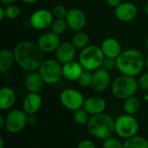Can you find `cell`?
Here are the masks:
<instances>
[{
    "label": "cell",
    "mask_w": 148,
    "mask_h": 148,
    "mask_svg": "<svg viewBox=\"0 0 148 148\" xmlns=\"http://www.w3.org/2000/svg\"><path fill=\"white\" fill-rule=\"evenodd\" d=\"M55 16L47 9H40L34 11L29 17V23L32 28L37 30L45 29L50 27Z\"/></svg>",
    "instance_id": "30bf717a"
},
{
    "label": "cell",
    "mask_w": 148,
    "mask_h": 148,
    "mask_svg": "<svg viewBox=\"0 0 148 148\" xmlns=\"http://www.w3.org/2000/svg\"><path fill=\"white\" fill-rule=\"evenodd\" d=\"M123 148H148V140L142 136L135 135L125 140Z\"/></svg>",
    "instance_id": "d4e9b609"
},
{
    "label": "cell",
    "mask_w": 148,
    "mask_h": 148,
    "mask_svg": "<svg viewBox=\"0 0 148 148\" xmlns=\"http://www.w3.org/2000/svg\"><path fill=\"white\" fill-rule=\"evenodd\" d=\"M146 47L148 49V37L147 38V40H146Z\"/></svg>",
    "instance_id": "7bdbcfd3"
},
{
    "label": "cell",
    "mask_w": 148,
    "mask_h": 148,
    "mask_svg": "<svg viewBox=\"0 0 148 148\" xmlns=\"http://www.w3.org/2000/svg\"><path fill=\"white\" fill-rule=\"evenodd\" d=\"M36 43L44 53H51L56 52L62 42L59 35L49 31L42 34Z\"/></svg>",
    "instance_id": "7c38bea8"
},
{
    "label": "cell",
    "mask_w": 148,
    "mask_h": 148,
    "mask_svg": "<svg viewBox=\"0 0 148 148\" xmlns=\"http://www.w3.org/2000/svg\"><path fill=\"white\" fill-rule=\"evenodd\" d=\"M67 28L69 27L65 18H55L50 25L51 31L59 36L62 35L66 31Z\"/></svg>",
    "instance_id": "484cf974"
},
{
    "label": "cell",
    "mask_w": 148,
    "mask_h": 148,
    "mask_svg": "<svg viewBox=\"0 0 148 148\" xmlns=\"http://www.w3.org/2000/svg\"><path fill=\"white\" fill-rule=\"evenodd\" d=\"M108 5L111 8H117L121 3V0H106Z\"/></svg>",
    "instance_id": "e575fe53"
},
{
    "label": "cell",
    "mask_w": 148,
    "mask_h": 148,
    "mask_svg": "<svg viewBox=\"0 0 148 148\" xmlns=\"http://www.w3.org/2000/svg\"><path fill=\"white\" fill-rule=\"evenodd\" d=\"M146 67H147V69H148V55L147 56V58H146Z\"/></svg>",
    "instance_id": "b9f144b4"
},
{
    "label": "cell",
    "mask_w": 148,
    "mask_h": 148,
    "mask_svg": "<svg viewBox=\"0 0 148 148\" xmlns=\"http://www.w3.org/2000/svg\"><path fill=\"white\" fill-rule=\"evenodd\" d=\"M105 56L101 49L96 45H88L79 55V62L84 69L91 72L101 68Z\"/></svg>",
    "instance_id": "5b68a950"
},
{
    "label": "cell",
    "mask_w": 148,
    "mask_h": 148,
    "mask_svg": "<svg viewBox=\"0 0 148 148\" xmlns=\"http://www.w3.org/2000/svg\"><path fill=\"white\" fill-rule=\"evenodd\" d=\"M84 69L79 62L72 61L62 65V77L68 81H78Z\"/></svg>",
    "instance_id": "ac0fdd59"
},
{
    "label": "cell",
    "mask_w": 148,
    "mask_h": 148,
    "mask_svg": "<svg viewBox=\"0 0 148 148\" xmlns=\"http://www.w3.org/2000/svg\"><path fill=\"white\" fill-rule=\"evenodd\" d=\"M111 83V75L109 71L100 68L93 72V79L91 88L97 93L105 91Z\"/></svg>",
    "instance_id": "4fadbf2b"
},
{
    "label": "cell",
    "mask_w": 148,
    "mask_h": 148,
    "mask_svg": "<svg viewBox=\"0 0 148 148\" xmlns=\"http://www.w3.org/2000/svg\"><path fill=\"white\" fill-rule=\"evenodd\" d=\"M101 49L105 57L114 58V59H116L122 52L121 43L119 42L118 40L113 37H108L103 40L101 45Z\"/></svg>",
    "instance_id": "e0dca14e"
},
{
    "label": "cell",
    "mask_w": 148,
    "mask_h": 148,
    "mask_svg": "<svg viewBox=\"0 0 148 148\" xmlns=\"http://www.w3.org/2000/svg\"><path fill=\"white\" fill-rule=\"evenodd\" d=\"M138 80L134 76L121 75L116 77L111 85L112 94L120 100H125L134 96L139 89Z\"/></svg>",
    "instance_id": "277c9868"
},
{
    "label": "cell",
    "mask_w": 148,
    "mask_h": 148,
    "mask_svg": "<svg viewBox=\"0 0 148 148\" xmlns=\"http://www.w3.org/2000/svg\"><path fill=\"white\" fill-rule=\"evenodd\" d=\"M76 55V49L69 42H63L56 51V59L62 64L74 61Z\"/></svg>",
    "instance_id": "9a60e30c"
},
{
    "label": "cell",
    "mask_w": 148,
    "mask_h": 148,
    "mask_svg": "<svg viewBox=\"0 0 148 148\" xmlns=\"http://www.w3.org/2000/svg\"><path fill=\"white\" fill-rule=\"evenodd\" d=\"M13 53L17 65L28 72L38 70L45 61L44 52L38 44L29 41L18 42L14 48Z\"/></svg>",
    "instance_id": "6da1fadb"
},
{
    "label": "cell",
    "mask_w": 148,
    "mask_h": 148,
    "mask_svg": "<svg viewBox=\"0 0 148 148\" xmlns=\"http://www.w3.org/2000/svg\"><path fill=\"white\" fill-rule=\"evenodd\" d=\"M107 103L106 101L100 96H90L84 101L82 108L89 114L95 115L103 113L106 109Z\"/></svg>",
    "instance_id": "2e32d148"
},
{
    "label": "cell",
    "mask_w": 148,
    "mask_h": 148,
    "mask_svg": "<svg viewBox=\"0 0 148 148\" xmlns=\"http://www.w3.org/2000/svg\"><path fill=\"white\" fill-rule=\"evenodd\" d=\"M140 129L138 120L131 114L119 116L114 122L115 134L122 139H129L137 134Z\"/></svg>",
    "instance_id": "8992f818"
},
{
    "label": "cell",
    "mask_w": 148,
    "mask_h": 148,
    "mask_svg": "<svg viewBox=\"0 0 148 148\" xmlns=\"http://www.w3.org/2000/svg\"><path fill=\"white\" fill-rule=\"evenodd\" d=\"M117 69L121 75L129 76L139 75L146 65V60L140 51L135 49H127L116 58Z\"/></svg>",
    "instance_id": "7a4b0ae2"
},
{
    "label": "cell",
    "mask_w": 148,
    "mask_h": 148,
    "mask_svg": "<svg viewBox=\"0 0 148 148\" xmlns=\"http://www.w3.org/2000/svg\"><path fill=\"white\" fill-rule=\"evenodd\" d=\"M93 79V72L88 70H84L80 78L78 79V83L82 88H88L91 87Z\"/></svg>",
    "instance_id": "83f0119b"
},
{
    "label": "cell",
    "mask_w": 148,
    "mask_h": 148,
    "mask_svg": "<svg viewBox=\"0 0 148 148\" xmlns=\"http://www.w3.org/2000/svg\"><path fill=\"white\" fill-rule=\"evenodd\" d=\"M28 124V114L22 110L14 109L5 117V129L10 134H17Z\"/></svg>",
    "instance_id": "ba28073f"
},
{
    "label": "cell",
    "mask_w": 148,
    "mask_h": 148,
    "mask_svg": "<svg viewBox=\"0 0 148 148\" xmlns=\"http://www.w3.org/2000/svg\"><path fill=\"white\" fill-rule=\"evenodd\" d=\"M123 109L127 114L134 115L140 109V101L136 96H131L124 100Z\"/></svg>",
    "instance_id": "603a6c76"
},
{
    "label": "cell",
    "mask_w": 148,
    "mask_h": 148,
    "mask_svg": "<svg viewBox=\"0 0 148 148\" xmlns=\"http://www.w3.org/2000/svg\"><path fill=\"white\" fill-rule=\"evenodd\" d=\"M144 11L148 15V2L147 3H146L145 5H144Z\"/></svg>",
    "instance_id": "60d3db41"
},
{
    "label": "cell",
    "mask_w": 148,
    "mask_h": 148,
    "mask_svg": "<svg viewBox=\"0 0 148 148\" xmlns=\"http://www.w3.org/2000/svg\"><path fill=\"white\" fill-rule=\"evenodd\" d=\"M65 20L68 27L75 32L82 30L87 23V16L85 13L77 8L69 9L65 16Z\"/></svg>",
    "instance_id": "8fae6325"
},
{
    "label": "cell",
    "mask_w": 148,
    "mask_h": 148,
    "mask_svg": "<svg viewBox=\"0 0 148 148\" xmlns=\"http://www.w3.org/2000/svg\"><path fill=\"white\" fill-rule=\"evenodd\" d=\"M114 14L118 20L128 23L133 21L138 14V10L135 4L130 2L121 3L117 8L114 9Z\"/></svg>",
    "instance_id": "5bb4252c"
},
{
    "label": "cell",
    "mask_w": 148,
    "mask_h": 148,
    "mask_svg": "<svg viewBox=\"0 0 148 148\" xmlns=\"http://www.w3.org/2000/svg\"><path fill=\"white\" fill-rule=\"evenodd\" d=\"M84 97L82 94L74 88L64 89L60 95V101L64 108L70 111H76L82 108L84 104Z\"/></svg>",
    "instance_id": "9c48e42d"
},
{
    "label": "cell",
    "mask_w": 148,
    "mask_h": 148,
    "mask_svg": "<svg viewBox=\"0 0 148 148\" xmlns=\"http://www.w3.org/2000/svg\"><path fill=\"white\" fill-rule=\"evenodd\" d=\"M4 147V140L3 138H0V148H3Z\"/></svg>",
    "instance_id": "ab89813d"
},
{
    "label": "cell",
    "mask_w": 148,
    "mask_h": 148,
    "mask_svg": "<svg viewBox=\"0 0 148 148\" xmlns=\"http://www.w3.org/2000/svg\"><path fill=\"white\" fill-rule=\"evenodd\" d=\"M5 9V14H6V17L10 18V19H15L16 17H18L21 14V9L18 5L11 3L9 5H6Z\"/></svg>",
    "instance_id": "f1b7e54d"
},
{
    "label": "cell",
    "mask_w": 148,
    "mask_h": 148,
    "mask_svg": "<svg viewBox=\"0 0 148 148\" xmlns=\"http://www.w3.org/2000/svg\"><path fill=\"white\" fill-rule=\"evenodd\" d=\"M20 1L24 3H35L38 2L39 0H20Z\"/></svg>",
    "instance_id": "f35d334b"
},
{
    "label": "cell",
    "mask_w": 148,
    "mask_h": 148,
    "mask_svg": "<svg viewBox=\"0 0 148 148\" xmlns=\"http://www.w3.org/2000/svg\"><path fill=\"white\" fill-rule=\"evenodd\" d=\"M77 148H96V147L93 141L89 140H83L78 144Z\"/></svg>",
    "instance_id": "836d02e7"
},
{
    "label": "cell",
    "mask_w": 148,
    "mask_h": 148,
    "mask_svg": "<svg viewBox=\"0 0 148 148\" xmlns=\"http://www.w3.org/2000/svg\"><path fill=\"white\" fill-rule=\"evenodd\" d=\"M42 106V97L38 93H29L23 100V111L29 114H35Z\"/></svg>",
    "instance_id": "ffe728a7"
},
{
    "label": "cell",
    "mask_w": 148,
    "mask_h": 148,
    "mask_svg": "<svg viewBox=\"0 0 148 148\" xmlns=\"http://www.w3.org/2000/svg\"><path fill=\"white\" fill-rule=\"evenodd\" d=\"M1 1V3H3V4H5V5H9V4H11V3H13L16 0H0Z\"/></svg>",
    "instance_id": "74e56055"
},
{
    "label": "cell",
    "mask_w": 148,
    "mask_h": 148,
    "mask_svg": "<svg viewBox=\"0 0 148 148\" xmlns=\"http://www.w3.org/2000/svg\"><path fill=\"white\" fill-rule=\"evenodd\" d=\"M52 13H53L55 18H65V16L68 13V10L66 9L65 6L62 5V4H57L53 8Z\"/></svg>",
    "instance_id": "4dcf8cb0"
},
{
    "label": "cell",
    "mask_w": 148,
    "mask_h": 148,
    "mask_svg": "<svg viewBox=\"0 0 148 148\" xmlns=\"http://www.w3.org/2000/svg\"><path fill=\"white\" fill-rule=\"evenodd\" d=\"M45 82L42 80L38 71H31L26 75L25 87L29 93H40L44 86Z\"/></svg>",
    "instance_id": "d6986e66"
},
{
    "label": "cell",
    "mask_w": 148,
    "mask_h": 148,
    "mask_svg": "<svg viewBox=\"0 0 148 148\" xmlns=\"http://www.w3.org/2000/svg\"><path fill=\"white\" fill-rule=\"evenodd\" d=\"M138 83H139V87L141 89L148 91V72L142 74L140 76L138 80Z\"/></svg>",
    "instance_id": "d6a6232c"
},
{
    "label": "cell",
    "mask_w": 148,
    "mask_h": 148,
    "mask_svg": "<svg viewBox=\"0 0 148 148\" xmlns=\"http://www.w3.org/2000/svg\"><path fill=\"white\" fill-rule=\"evenodd\" d=\"M89 41H90L89 36L86 32L81 30V31L75 32V34L72 37L71 42L76 49L82 50L83 49L88 46Z\"/></svg>",
    "instance_id": "cb8c5ba5"
},
{
    "label": "cell",
    "mask_w": 148,
    "mask_h": 148,
    "mask_svg": "<svg viewBox=\"0 0 148 148\" xmlns=\"http://www.w3.org/2000/svg\"><path fill=\"white\" fill-rule=\"evenodd\" d=\"M101 68H103L104 69L108 70V71H111L114 70V69H117V63H116V59L114 58H108V57H105L103 62H102V66Z\"/></svg>",
    "instance_id": "1f68e13d"
},
{
    "label": "cell",
    "mask_w": 148,
    "mask_h": 148,
    "mask_svg": "<svg viewBox=\"0 0 148 148\" xmlns=\"http://www.w3.org/2000/svg\"><path fill=\"white\" fill-rule=\"evenodd\" d=\"M15 61L13 51L8 49H2L0 50V73H7L12 67Z\"/></svg>",
    "instance_id": "7402d4cb"
},
{
    "label": "cell",
    "mask_w": 148,
    "mask_h": 148,
    "mask_svg": "<svg viewBox=\"0 0 148 148\" xmlns=\"http://www.w3.org/2000/svg\"><path fill=\"white\" fill-rule=\"evenodd\" d=\"M46 84L53 85L60 82L62 77V65L56 59L45 60L38 69Z\"/></svg>",
    "instance_id": "52a82bcc"
},
{
    "label": "cell",
    "mask_w": 148,
    "mask_h": 148,
    "mask_svg": "<svg viewBox=\"0 0 148 148\" xmlns=\"http://www.w3.org/2000/svg\"><path fill=\"white\" fill-rule=\"evenodd\" d=\"M5 127V118H3V116H0V128H3Z\"/></svg>",
    "instance_id": "8d00e7d4"
},
{
    "label": "cell",
    "mask_w": 148,
    "mask_h": 148,
    "mask_svg": "<svg viewBox=\"0 0 148 148\" xmlns=\"http://www.w3.org/2000/svg\"><path fill=\"white\" fill-rule=\"evenodd\" d=\"M4 17H6V14H5V9L1 6L0 7V20L3 21L4 19Z\"/></svg>",
    "instance_id": "d590c367"
},
{
    "label": "cell",
    "mask_w": 148,
    "mask_h": 148,
    "mask_svg": "<svg viewBox=\"0 0 148 148\" xmlns=\"http://www.w3.org/2000/svg\"><path fill=\"white\" fill-rule=\"evenodd\" d=\"M73 118L78 125H87L89 121V114L83 108H80L76 111H74Z\"/></svg>",
    "instance_id": "4316f807"
},
{
    "label": "cell",
    "mask_w": 148,
    "mask_h": 148,
    "mask_svg": "<svg viewBox=\"0 0 148 148\" xmlns=\"http://www.w3.org/2000/svg\"><path fill=\"white\" fill-rule=\"evenodd\" d=\"M103 141V148H123V143L118 138L111 136Z\"/></svg>",
    "instance_id": "f546056e"
},
{
    "label": "cell",
    "mask_w": 148,
    "mask_h": 148,
    "mask_svg": "<svg viewBox=\"0 0 148 148\" xmlns=\"http://www.w3.org/2000/svg\"><path fill=\"white\" fill-rule=\"evenodd\" d=\"M115 121L108 114L101 113L92 115L87 124V130L93 137L105 140L111 137L114 131Z\"/></svg>",
    "instance_id": "3957f363"
},
{
    "label": "cell",
    "mask_w": 148,
    "mask_h": 148,
    "mask_svg": "<svg viewBox=\"0 0 148 148\" xmlns=\"http://www.w3.org/2000/svg\"><path fill=\"white\" fill-rule=\"evenodd\" d=\"M16 93L9 87H3L0 89V109L9 110L10 109L16 102Z\"/></svg>",
    "instance_id": "44dd1931"
}]
</instances>
